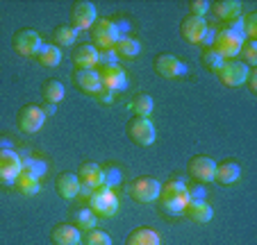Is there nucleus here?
I'll use <instances>...</instances> for the list:
<instances>
[{
    "label": "nucleus",
    "mask_w": 257,
    "mask_h": 245,
    "mask_svg": "<svg viewBox=\"0 0 257 245\" xmlns=\"http://www.w3.org/2000/svg\"><path fill=\"white\" fill-rule=\"evenodd\" d=\"M160 207L164 209L171 216H178V213H185L187 204H189V195H187V184L178 182V179H171L166 182V186H162L160 191Z\"/></svg>",
    "instance_id": "f257e3e1"
},
{
    "label": "nucleus",
    "mask_w": 257,
    "mask_h": 245,
    "mask_svg": "<svg viewBox=\"0 0 257 245\" xmlns=\"http://www.w3.org/2000/svg\"><path fill=\"white\" fill-rule=\"evenodd\" d=\"M89 209L100 218H112L118 211V195L109 186L96 188L91 193V197H89Z\"/></svg>",
    "instance_id": "f03ea898"
},
{
    "label": "nucleus",
    "mask_w": 257,
    "mask_h": 245,
    "mask_svg": "<svg viewBox=\"0 0 257 245\" xmlns=\"http://www.w3.org/2000/svg\"><path fill=\"white\" fill-rule=\"evenodd\" d=\"M243 41H246V39H243L241 34H237V32H232V30L223 28V30H216V37H214L212 48L216 50V53L221 55L223 59L225 57L232 59V57H237V55L241 53Z\"/></svg>",
    "instance_id": "7ed1b4c3"
},
{
    "label": "nucleus",
    "mask_w": 257,
    "mask_h": 245,
    "mask_svg": "<svg viewBox=\"0 0 257 245\" xmlns=\"http://www.w3.org/2000/svg\"><path fill=\"white\" fill-rule=\"evenodd\" d=\"M160 191H162V184L157 182L155 177H137L135 182L130 184V188H127L132 200L144 202V204L155 202L157 197H160Z\"/></svg>",
    "instance_id": "20e7f679"
},
{
    "label": "nucleus",
    "mask_w": 257,
    "mask_h": 245,
    "mask_svg": "<svg viewBox=\"0 0 257 245\" xmlns=\"http://www.w3.org/2000/svg\"><path fill=\"white\" fill-rule=\"evenodd\" d=\"M118 30L114 25V21L109 19H100L93 23V44L98 50H112L118 44Z\"/></svg>",
    "instance_id": "39448f33"
},
{
    "label": "nucleus",
    "mask_w": 257,
    "mask_h": 245,
    "mask_svg": "<svg viewBox=\"0 0 257 245\" xmlns=\"http://www.w3.org/2000/svg\"><path fill=\"white\" fill-rule=\"evenodd\" d=\"M23 170L19 152L12 148H0V184H14Z\"/></svg>",
    "instance_id": "423d86ee"
},
{
    "label": "nucleus",
    "mask_w": 257,
    "mask_h": 245,
    "mask_svg": "<svg viewBox=\"0 0 257 245\" xmlns=\"http://www.w3.org/2000/svg\"><path fill=\"white\" fill-rule=\"evenodd\" d=\"M127 134H130V139L135 141L137 145H153L155 143V139H157L155 125L151 123V118L130 120V125H127Z\"/></svg>",
    "instance_id": "0eeeda50"
},
{
    "label": "nucleus",
    "mask_w": 257,
    "mask_h": 245,
    "mask_svg": "<svg viewBox=\"0 0 257 245\" xmlns=\"http://www.w3.org/2000/svg\"><path fill=\"white\" fill-rule=\"evenodd\" d=\"M41 44L44 41H41L39 32H34V30H21L14 34V50L23 57H37Z\"/></svg>",
    "instance_id": "6e6552de"
},
{
    "label": "nucleus",
    "mask_w": 257,
    "mask_h": 245,
    "mask_svg": "<svg viewBox=\"0 0 257 245\" xmlns=\"http://www.w3.org/2000/svg\"><path fill=\"white\" fill-rule=\"evenodd\" d=\"M96 5L93 3H75L71 10V28L75 30V32H80V30H89L93 28V23H96Z\"/></svg>",
    "instance_id": "1a4fd4ad"
},
{
    "label": "nucleus",
    "mask_w": 257,
    "mask_h": 245,
    "mask_svg": "<svg viewBox=\"0 0 257 245\" xmlns=\"http://www.w3.org/2000/svg\"><path fill=\"white\" fill-rule=\"evenodd\" d=\"M46 123V114L41 107L37 105H28L21 109L19 114V127L21 132H25V134H34V132H39L41 127H44Z\"/></svg>",
    "instance_id": "9d476101"
},
{
    "label": "nucleus",
    "mask_w": 257,
    "mask_h": 245,
    "mask_svg": "<svg viewBox=\"0 0 257 245\" xmlns=\"http://www.w3.org/2000/svg\"><path fill=\"white\" fill-rule=\"evenodd\" d=\"M248 73H250V68L243 62H225L218 71V77H221L225 87H241L248 80Z\"/></svg>",
    "instance_id": "9b49d317"
},
{
    "label": "nucleus",
    "mask_w": 257,
    "mask_h": 245,
    "mask_svg": "<svg viewBox=\"0 0 257 245\" xmlns=\"http://www.w3.org/2000/svg\"><path fill=\"white\" fill-rule=\"evenodd\" d=\"M98 75H100V84L105 89H109V91H123V89L127 87V77H125V71H123L118 64H114V66H100V71H98Z\"/></svg>",
    "instance_id": "f8f14e48"
},
{
    "label": "nucleus",
    "mask_w": 257,
    "mask_h": 245,
    "mask_svg": "<svg viewBox=\"0 0 257 245\" xmlns=\"http://www.w3.org/2000/svg\"><path fill=\"white\" fill-rule=\"evenodd\" d=\"M155 71H157V75L166 77V80H173V77L185 75L187 66L178 57H173V55H160L155 59Z\"/></svg>",
    "instance_id": "ddd939ff"
},
{
    "label": "nucleus",
    "mask_w": 257,
    "mask_h": 245,
    "mask_svg": "<svg viewBox=\"0 0 257 245\" xmlns=\"http://www.w3.org/2000/svg\"><path fill=\"white\" fill-rule=\"evenodd\" d=\"M73 80H75V84H78L84 93H89V96H96L102 89L100 75H98L96 68H78V71L73 73Z\"/></svg>",
    "instance_id": "4468645a"
},
{
    "label": "nucleus",
    "mask_w": 257,
    "mask_h": 245,
    "mask_svg": "<svg viewBox=\"0 0 257 245\" xmlns=\"http://www.w3.org/2000/svg\"><path fill=\"white\" fill-rule=\"evenodd\" d=\"M205 32H207V23H205V19H200V16L191 14L182 21V37H185L189 44H203Z\"/></svg>",
    "instance_id": "2eb2a0df"
},
{
    "label": "nucleus",
    "mask_w": 257,
    "mask_h": 245,
    "mask_svg": "<svg viewBox=\"0 0 257 245\" xmlns=\"http://www.w3.org/2000/svg\"><path fill=\"white\" fill-rule=\"evenodd\" d=\"M214 170H216V163L209 157H194L189 161V175L196 177L200 184L212 182L214 179Z\"/></svg>",
    "instance_id": "dca6fc26"
},
{
    "label": "nucleus",
    "mask_w": 257,
    "mask_h": 245,
    "mask_svg": "<svg viewBox=\"0 0 257 245\" xmlns=\"http://www.w3.org/2000/svg\"><path fill=\"white\" fill-rule=\"evenodd\" d=\"M53 240L57 245H80L82 243V234H80V229L75 225L64 222V225H57L53 229Z\"/></svg>",
    "instance_id": "f3484780"
},
{
    "label": "nucleus",
    "mask_w": 257,
    "mask_h": 245,
    "mask_svg": "<svg viewBox=\"0 0 257 245\" xmlns=\"http://www.w3.org/2000/svg\"><path fill=\"white\" fill-rule=\"evenodd\" d=\"M78 179H80V184H87V186H91V188H100L102 186V168L93 161L82 163L78 170Z\"/></svg>",
    "instance_id": "a211bd4d"
},
{
    "label": "nucleus",
    "mask_w": 257,
    "mask_h": 245,
    "mask_svg": "<svg viewBox=\"0 0 257 245\" xmlns=\"http://www.w3.org/2000/svg\"><path fill=\"white\" fill-rule=\"evenodd\" d=\"M57 191L64 200H73V197H78L80 193V179L78 175L73 173H62L57 177Z\"/></svg>",
    "instance_id": "6ab92c4d"
},
{
    "label": "nucleus",
    "mask_w": 257,
    "mask_h": 245,
    "mask_svg": "<svg viewBox=\"0 0 257 245\" xmlns=\"http://www.w3.org/2000/svg\"><path fill=\"white\" fill-rule=\"evenodd\" d=\"M239 177H241V166L234 161H225L214 170V182L218 184H234Z\"/></svg>",
    "instance_id": "aec40b11"
},
{
    "label": "nucleus",
    "mask_w": 257,
    "mask_h": 245,
    "mask_svg": "<svg viewBox=\"0 0 257 245\" xmlns=\"http://www.w3.org/2000/svg\"><path fill=\"white\" fill-rule=\"evenodd\" d=\"M73 62L78 68H96L98 66V48L91 44L80 46L75 53H73Z\"/></svg>",
    "instance_id": "412c9836"
},
{
    "label": "nucleus",
    "mask_w": 257,
    "mask_h": 245,
    "mask_svg": "<svg viewBox=\"0 0 257 245\" xmlns=\"http://www.w3.org/2000/svg\"><path fill=\"white\" fill-rule=\"evenodd\" d=\"M37 59H39V64H44V66L55 68L62 64V50L55 44H41L39 53H37Z\"/></svg>",
    "instance_id": "4be33fe9"
},
{
    "label": "nucleus",
    "mask_w": 257,
    "mask_h": 245,
    "mask_svg": "<svg viewBox=\"0 0 257 245\" xmlns=\"http://www.w3.org/2000/svg\"><path fill=\"white\" fill-rule=\"evenodd\" d=\"M185 213L191 218L194 222H209L214 216V209L209 207L207 202H189L185 209Z\"/></svg>",
    "instance_id": "5701e85b"
},
{
    "label": "nucleus",
    "mask_w": 257,
    "mask_h": 245,
    "mask_svg": "<svg viewBox=\"0 0 257 245\" xmlns=\"http://www.w3.org/2000/svg\"><path fill=\"white\" fill-rule=\"evenodd\" d=\"M125 245H162V243H160V236H157L153 229L139 227V229H135L130 236H127Z\"/></svg>",
    "instance_id": "b1692460"
},
{
    "label": "nucleus",
    "mask_w": 257,
    "mask_h": 245,
    "mask_svg": "<svg viewBox=\"0 0 257 245\" xmlns=\"http://www.w3.org/2000/svg\"><path fill=\"white\" fill-rule=\"evenodd\" d=\"M41 96H44V100L48 102V105H59V102L64 100V96H66V89H64V84L59 80H48L44 84Z\"/></svg>",
    "instance_id": "393cba45"
},
{
    "label": "nucleus",
    "mask_w": 257,
    "mask_h": 245,
    "mask_svg": "<svg viewBox=\"0 0 257 245\" xmlns=\"http://www.w3.org/2000/svg\"><path fill=\"white\" fill-rule=\"evenodd\" d=\"M114 53H116L118 57L132 59L141 53V41L139 39H132V37H123V39H118V44L114 46Z\"/></svg>",
    "instance_id": "a878e982"
},
{
    "label": "nucleus",
    "mask_w": 257,
    "mask_h": 245,
    "mask_svg": "<svg viewBox=\"0 0 257 245\" xmlns=\"http://www.w3.org/2000/svg\"><path fill=\"white\" fill-rule=\"evenodd\" d=\"M214 12H216L218 19L234 21L241 16V3H237V0H221V3L214 5Z\"/></svg>",
    "instance_id": "bb28decb"
},
{
    "label": "nucleus",
    "mask_w": 257,
    "mask_h": 245,
    "mask_svg": "<svg viewBox=\"0 0 257 245\" xmlns=\"http://www.w3.org/2000/svg\"><path fill=\"white\" fill-rule=\"evenodd\" d=\"M16 186H19L21 193H25V195H37V193H41V179H37L34 175L25 173V170H21V175L16 177Z\"/></svg>",
    "instance_id": "cd10ccee"
},
{
    "label": "nucleus",
    "mask_w": 257,
    "mask_h": 245,
    "mask_svg": "<svg viewBox=\"0 0 257 245\" xmlns=\"http://www.w3.org/2000/svg\"><path fill=\"white\" fill-rule=\"evenodd\" d=\"M130 109L137 114V118H148L153 114V109H155V102H153V98L148 93H141V96H137L132 100Z\"/></svg>",
    "instance_id": "c85d7f7f"
},
{
    "label": "nucleus",
    "mask_w": 257,
    "mask_h": 245,
    "mask_svg": "<svg viewBox=\"0 0 257 245\" xmlns=\"http://www.w3.org/2000/svg\"><path fill=\"white\" fill-rule=\"evenodd\" d=\"M73 220H75V227H78V229H84V231H91L93 227L98 225V216L91 211V209H78L75 216H73Z\"/></svg>",
    "instance_id": "c756f323"
},
{
    "label": "nucleus",
    "mask_w": 257,
    "mask_h": 245,
    "mask_svg": "<svg viewBox=\"0 0 257 245\" xmlns=\"http://www.w3.org/2000/svg\"><path fill=\"white\" fill-rule=\"evenodd\" d=\"M53 39H55V46H57V48L59 46H73L75 44V39H78V32H75L73 28H66V25H64V28L55 30Z\"/></svg>",
    "instance_id": "7c9ffc66"
},
{
    "label": "nucleus",
    "mask_w": 257,
    "mask_h": 245,
    "mask_svg": "<svg viewBox=\"0 0 257 245\" xmlns=\"http://www.w3.org/2000/svg\"><path fill=\"white\" fill-rule=\"evenodd\" d=\"M203 64L209 68V71H216L218 73V71H221V66L225 64V59L221 57V55H218L214 48H205L203 50Z\"/></svg>",
    "instance_id": "2f4dec72"
},
{
    "label": "nucleus",
    "mask_w": 257,
    "mask_h": 245,
    "mask_svg": "<svg viewBox=\"0 0 257 245\" xmlns=\"http://www.w3.org/2000/svg\"><path fill=\"white\" fill-rule=\"evenodd\" d=\"M121 179H123V173H121V168H118V166L102 168V186L114 188V186H118V184H121Z\"/></svg>",
    "instance_id": "473e14b6"
},
{
    "label": "nucleus",
    "mask_w": 257,
    "mask_h": 245,
    "mask_svg": "<svg viewBox=\"0 0 257 245\" xmlns=\"http://www.w3.org/2000/svg\"><path fill=\"white\" fill-rule=\"evenodd\" d=\"M241 55L243 59H246V66L250 68V66H257V41H252V39H248V41H243V46H241Z\"/></svg>",
    "instance_id": "72a5a7b5"
},
{
    "label": "nucleus",
    "mask_w": 257,
    "mask_h": 245,
    "mask_svg": "<svg viewBox=\"0 0 257 245\" xmlns=\"http://www.w3.org/2000/svg\"><path fill=\"white\" fill-rule=\"evenodd\" d=\"M84 245H112V236L102 229H91L84 236Z\"/></svg>",
    "instance_id": "f704fd0d"
},
{
    "label": "nucleus",
    "mask_w": 257,
    "mask_h": 245,
    "mask_svg": "<svg viewBox=\"0 0 257 245\" xmlns=\"http://www.w3.org/2000/svg\"><path fill=\"white\" fill-rule=\"evenodd\" d=\"M243 37L252 39V41L257 39V16L255 14H246V16H243Z\"/></svg>",
    "instance_id": "c9c22d12"
},
{
    "label": "nucleus",
    "mask_w": 257,
    "mask_h": 245,
    "mask_svg": "<svg viewBox=\"0 0 257 245\" xmlns=\"http://www.w3.org/2000/svg\"><path fill=\"white\" fill-rule=\"evenodd\" d=\"M187 195H189V202H205L207 188L203 184H194V186H187Z\"/></svg>",
    "instance_id": "e433bc0d"
},
{
    "label": "nucleus",
    "mask_w": 257,
    "mask_h": 245,
    "mask_svg": "<svg viewBox=\"0 0 257 245\" xmlns=\"http://www.w3.org/2000/svg\"><path fill=\"white\" fill-rule=\"evenodd\" d=\"M98 64H102V66H114V64H118V55L112 50H98Z\"/></svg>",
    "instance_id": "4c0bfd02"
},
{
    "label": "nucleus",
    "mask_w": 257,
    "mask_h": 245,
    "mask_svg": "<svg viewBox=\"0 0 257 245\" xmlns=\"http://www.w3.org/2000/svg\"><path fill=\"white\" fill-rule=\"evenodd\" d=\"M93 98H96V100L100 102V105H112V102H114V98H116V93H114V91H109V89H105V87H102L100 91H98V93H96V96H93Z\"/></svg>",
    "instance_id": "58836bf2"
},
{
    "label": "nucleus",
    "mask_w": 257,
    "mask_h": 245,
    "mask_svg": "<svg viewBox=\"0 0 257 245\" xmlns=\"http://www.w3.org/2000/svg\"><path fill=\"white\" fill-rule=\"evenodd\" d=\"M209 7L212 5H209L207 0H196V3H191V12H194V16H200V19L209 12Z\"/></svg>",
    "instance_id": "ea45409f"
},
{
    "label": "nucleus",
    "mask_w": 257,
    "mask_h": 245,
    "mask_svg": "<svg viewBox=\"0 0 257 245\" xmlns=\"http://www.w3.org/2000/svg\"><path fill=\"white\" fill-rule=\"evenodd\" d=\"M214 37H216V28H212V25H207V32H205L203 46H209V48H212V44H214Z\"/></svg>",
    "instance_id": "a19ab883"
},
{
    "label": "nucleus",
    "mask_w": 257,
    "mask_h": 245,
    "mask_svg": "<svg viewBox=\"0 0 257 245\" xmlns=\"http://www.w3.org/2000/svg\"><path fill=\"white\" fill-rule=\"evenodd\" d=\"M248 87H250V91L252 93H255L257 91V71H250V73H248Z\"/></svg>",
    "instance_id": "79ce46f5"
},
{
    "label": "nucleus",
    "mask_w": 257,
    "mask_h": 245,
    "mask_svg": "<svg viewBox=\"0 0 257 245\" xmlns=\"http://www.w3.org/2000/svg\"><path fill=\"white\" fill-rule=\"evenodd\" d=\"M93 191H96V188L87 186V184H80V193H78V195H82V197H87V200H89V197H91V193H93Z\"/></svg>",
    "instance_id": "37998d69"
},
{
    "label": "nucleus",
    "mask_w": 257,
    "mask_h": 245,
    "mask_svg": "<svg viewBox=\"0 0 257 245\" xmlns=\"http://www.w3.org/2000/svg\"><path fill=\"white\" fill-rule=\"evenodd\" d=\"M44 114H46V116H53V114H55V105H46V107H44Z\"/></svg>",
    "instance_id": "c03bdc74"
}]
</instances>
